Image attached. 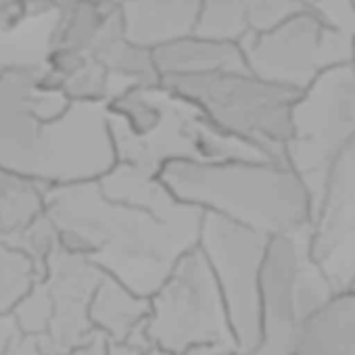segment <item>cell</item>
Returning <instances> with one entry per match:
<instances>
[{"instance_id":"cell-1","label":"cell","mask_w":355,"mask_h":355,"mask_svg":"<svg viewBox=\"0 0 355 355\" xmlns=\"http://www.w3.org/2000/svg\"><path fill=\"white\" fill-rule=\"evenodd\" d=\"M46 214L63 247L94 259L105 274L153 297L173 266L199 245L205 211L161 218L113 201L101 182L51 187Z\"/></svg>"},{"instance_id":"cell-2","label":"cell","mask_w":355,"mask_h":355,"mask_svg":"<svg viewBox=\"0 0 355 355\" xmlns=\"http://www.w3.org/2000/svg\"><path fill=\"white\" fill-rule=\"evenodd\" d=\"M161 178L182 201L268 236L307 230L313 222L311 195L286 159L171 161Z\"/></svg>"},{"instance_id":"cell-3","label":"cell","mask_w":355,"mask_h":355,"mask_svg":"<svg viewBox=\"0 0 355 355\" xmlns=\"http://www.w3.org/2000/svg\"><path fill=\"white\" fill-rule=\"evenodd\" d=\"M161 84L195 103L222 132L249 142L266 157L284 159L299 92L249 69L171 76Z\"/></svg>"},{"instance_id":"cell-4","label":"cell","mask_w":355,"mask_h":355,"mask_svg":"<svg viewBox=\"0 0 355 355\" xmlns=\"http://www.w3.org/2000/svg\"><path fill=\"white\" fill-rule=\"evenodd\" d=\"M336 293L311 255V228L270 236L261 268V343L253 355H295L297 328Z\"/></svg>"},{"instance_id":"cell-5","label":"cell","mask_w":355,"mask_h":355,"mask_svg":"<svg viewBox=\"0 0 355 355\" xmlns=\"http://www.w3.org/2000/svg\"><path fill=\"white\" fill-rule=\"evenodd\" d=\"M146 334L153 345L171 353L195 345L239 349L224 295L199 245L173 266L153 293Z\"/></svg>"},{"instance_id":"cell-6","label":"cell","mask_w":355,"mask_h":355,"mask_svg":"<svg viewBox=\"0 0 355 355\" xmlns=\"http://www.w3.org/2000/svg\"><path fill=\"white\" fill-rule=\"evenodd\" d=\"M111 125L117 163H125L150 173H161V169L171 161L266 157L249 142L222 132L195 103L165 88L163 84L159 115L146 134L130 132L113 115Z\"/></svg>"},{"instance_id":"cell-7","label":"cell","mask_w":355,"mask_h":355,"mask_svg":"<svg viewBox=\"0 0 355 355\" xmlns=\"http://www.w3.org/2000/svg\"><path fill=\"white\" fill-rule=\"evenodd\" d=\"M355 132V76L349 65L322 73L299 92L293 107V136L284 159L303 178L313 214L324 197L328 169Z\"/></svg>"},{"instance_id":"cell-8","label":"cell","mask_w":355,"mask_h":355,"mask_svg":"<svg viewBox=\"0 0 355 355\" xmlns=\"http://www.w3.org/2000/svg\"><path fill=\"white\" fill-rule=\"evenodd\" d=\"M353 36L318 13L301 9L278 26L247 36L241 46L249 71L303 92L328 69L349 65Z\"/></svg>"},{"instance_id":"cell-9","label":"cell","mask_w":355,"mask_h":355,"mask_svg":"<svg viewBox=\"0 0 355 355\" xmlns=\"http://www.w3.org/2000/svg\"><path fill=\"white\" fill-rule=\"evenodd\" d=\"M268 241L259 230L205 211L199 249L216 274L243 353H255L261 343V268Z\"/></svg>"},{"instance_id":"cell-10","label":"cell","mask_w":355,"mask_h":355,"mask_svg":"<svg viewBox=\"0 0 355 355\" xmlns=\"http://www.w3.org/2000/svg\"><path fill=\"white\" fill-rule=\"evenodd\" d=\"M117 165V148L107 103L73 101L46 121L32 178L44 187L98 182Z\"/></svg>"},{"instance_id":"cell-11","label":"cell","mask_w":355,"mask_h":355,"mask_svg":"<svg viewBox=\"0 0 355 355\" xmlns=\"http://www.w3.org/2000/svg\"><path fill=\"white\" fill-rule=\"evenodd\" d=\"M73 101L44 78V65H0V167L34 173L46 121Z\"/></svg>"},{"instance_id":"cell-12","label":"cell","mask_w":355,"mask_h":355,"mask_svg":"<svg viewBox=\"0 0 355 355\" xmlns=\"http://www.w3.org/2000/svg\"><path fill=\"white\" fill-rule=\"evenodd\" d=\"M103 276L94 259L61 243L49 255L42 280L53 297V318L49 330L38 336L44 355H71L94 334L90 303Z\"/></svg>"},{"instance_id":"cell-13","label":"cell","mask_w":355,"mask_h":355,"mask_svg":"<svg viewBox=\"0 0 355 355\" xmlns=\"http://www.w3.org/2000/svg\"><path fill=\"white\" fill-rule=\"evenodd\" d=\"M125 36L150 51L197 34L201 0H119Z\"/></svg>"},{"instance_id":"cell-14","label":"cell","mask_w":355,"mask_h":355,"mask_svg":"<svg viewBox=\"0 0 355 355\" xmlns=\"http://www.w3.org/2000/svg\"><path fill=\"white\" fill-rule=\"evenodd\" d=\"M295 355H355V291H338L301 322Z\"/></svg>"},{"instance_id":"cell-15","label":"cell","mask_w":355,"mask_h":355,"mask_svg":"<svg viewBox=\"0 0 355 355\" xmlns=\"http://www.w3.org/2000/svg\"><path fill=\"white\" fill-rule=\"evenodd\" d=\"M157 69L163 78L197 76L228 69H249L241 42L191 34L153 51Z\"/></svg>"},{"instance_id":"cell-16","label":"cell","mask_w":355,"mask_h":355,"mask_svg":"<svg viewBox=\"0 0 355 355\" xmlns=\"http://www.w3.org/2000/svg\"><path fill=\"white\" fill-rule=\"evenodd\" d=\"M150 297H144L121 280L105 274L90 303V320L111 340H130L146 328Z\"/></svg>"},{"instance_id":"cell-17","label":"cell","mask_w":355,"mask_h":355,"mask_svg":"<svg viewBox=\"0 0 355 355\" xmlns=\"http://www.w3.org/2000/svg\"><path fill=\"white\" fill-rule=\"evenodd\" d=\"M46 191L36 178L0 167V243L15 247L21 234L46 214Z\"/></svg>"},{"instance_id":"cell-18","label":"cell","mask_w":355,"mask_h":355,"mask_svg":"<svg viewBox=\"0 0 355 355\" xmlns=\"http://www.w3.org/2000/svg\"><path fill=\"white\" fill-rule=\"evenodd\" d=\"M117 5L119 0H63L55 11L51 49L92 55L105 24Z\"/></svg>"},{"instance_id":"cell-19","label":"cell","mask_w":355,"mask_h":355,"mask_svg":"<svg viewBox=\"0 0 355 355\" xmlns=\"http://www.w3.org/2000/svg\"><path fill=\"white\" fill-rule=\"evenodd\" d=\"M42 272L44 268L26 251L0 243V311H13Z\"/></svg>"},{"instance_id":"cell-20","label":"cell","mask_w":355,"mask_h":355,"mask_svg":"<svg viewBox=\"0 0 355 355\" xmlns=\"http://www.w3.org/2000/svg\"><path fill=\"white\" fill-rule=\"evenodd\" d=\"M197 34L243 42L249 36L247 0H201Z\"/></svg>"},{"instance_id":"cell-21","label":"cell","mask_w":355,"mask_h":355,"mask_svg":"<svg viewBox=\"0 0 355 355\" xmlns=\"http://www.w3.org/2000/svg\"><path fill=\"white\" fill-rule=\"evenodd\" d=\"M13 315L26 334L42 336L49 330L51 318H53V297L49 286L44 284L42 276L32 286V291L15 305Z\"/></svg>"},{"instance_id":"cell-22","label":"cell","mask_w":355,"mask_h":355,"mask_svg":"<svg viewBox=\"0 0 355 355\" xmlns=\"http://www.w3.org/2000/svg\"><path fill=\"white\" fill-rule=\"evenodd\" d=\"M297 3L324 17L332 26L355 34V3L353 0H297Z\"/></svg>"},{"instance_id":"cell-23","label":"cell","mask_w":355,"mask_h":355,"mask_svg":"<svg viewBox=\"0 0 355 355\" xmlns=\"http://www.w3.org/2000/svg\"><path fill=\"white\" fill-rule=\"evenodd\" d=\"M19 334H21V328L13 311H0V345L7 349Z\"/></svg>"},{"instance_id":"cell-24","label":"cell","mask_w":355,"mask_h":355,"mask_svg":"<svg viewBox=\"0 0 355 355\" xmlns=\"http://www.w3.org/2000/svg\"><path fill=\"white\" fill-rule=\"evenodd\" d=\"M107 343H109V336H105L103 332L94 330V334L78 351H73L71 355H105Z\"/></svg>"},{"instance_id":"cell-25","label":"cell","mask_w":355,"mask_h":355,"mask_svg":"<svg viewBox=\"0 0 355 355\" xmlns=\"http://www.w3.org/2000/svg\"><path fill=\"white\" fill-rule=\"evenodd\" d=\"M173 355H239V349L226 345H195L184 351H178Z\"/></svg>"},{"instance_id":"cell-26","label":"cell","mask_w":355,"mask_h":355,"mask_svg":"<svg viewBox=\"0 0 355 355\" xmlns=\"http://www.w3.org/2000/svg\"><path fill=\"white\" fill-rule=\"evenodd\" d=\"M144 349H140L138 345L134 343H128V340H111L107 343V351L105 355H142Z\"/></svg>"},{"instance_id":"cell-27","label":"cell","mask_w":355,"mask_h":355,"mask_svg":"<svg viewBox=\"0 0 355 355\" xmlns=\"http://www.w3.org/2000/svg\"><path fill=\"white\" fill-rule=\"evenodd\" d=\"M142 355H173V353L167 351V349H163V347H159V345H150L148 349H144Z\"/></svg>"},{"instance_id":"cell-28","label":"cell","mask_w":355,"mask_h":355,"mask_svg":"<svg viewBox=\"0 0 355 355\" xmlns=\"http://www.w3.org/2000/svg\"><path fill=\"white\" fill-rule=\"evenodd\" d=\"M349 67L355 76V36H353V53H351V61H349Z\"/></svg>"},{"instance_id":"cell-29","label":"cell","mask_w":355,"mask_h":355,"mask_svg":"<svg viewBox=\"0 0 355 355\" xmlns=\"http://www.w3.org/2000/svg\"><path fill=\"white\" fill-rule=\"evenodd\" d=\"M0 355H7V349L3 345H0Z\"/></svg>"},{"instance_id":"cell-30","label":"cell","mask_w":355,"mask_h":355,"mask_svg":"<svg viewBox=\"0 0 355 355\" xmlns=\"http://www.w3.org/2000/svg\"><path fill=\"white\" fill-rule=\"evenodd\" d=\"M239 355H253V353H243V351H239Z\"/></svg>"},{"instance_id":"cell-31","label":"cell","mask_w":355,"mask_h":355,"mask_svg":"<svg viewBox=\"0 0 355 355\" xmlns=\"http://www.w3.org/2000/svg\"><path fill=\"white\" fill-rule=\"evenodd\" d=\"M353 236H355V230H353V234H351V236H349V239H353ZM349 239H347V241H349ZM330 257H332V255H330Z\"/></svg>"},{"instance_id":"cell-32","label":"cell","mask_w":355,"mask_h":355,"mask_svg":"<svg viewBox=\"0 0 355 355\" xmlns=\"http://www.w3.org/2000/svg\"><path fill=\"white\" fill-rule=\"evenodd\" d=\"M0 3H7V0H0Z\"/></svg>"},{"instance_id":"cell-33","label":"cell","mask_w":355,"mask_h":355,"mask_svg":"<svg viewBox=\"0 0 355 355\" xmlns=\"http://www.w3.org/2000/svg\"><path fill=\"white\" fill-rule=\"evenodd\" d=\"M353 3H355V0H353Z\"/></svg>"},{"instance_id":"cell-34","label":"cell","mask_w":355,"mask_h":355,"mask_svg":"<svg viewBox=\"0 0 355 355\" xmlns=\"http://www.w3.org/2000/svg\"><path fill=\"white\" fill-rule=\"evenodd\" d=\"M61 3H63V0H61Z\"/></svg>"}]
</instances>
